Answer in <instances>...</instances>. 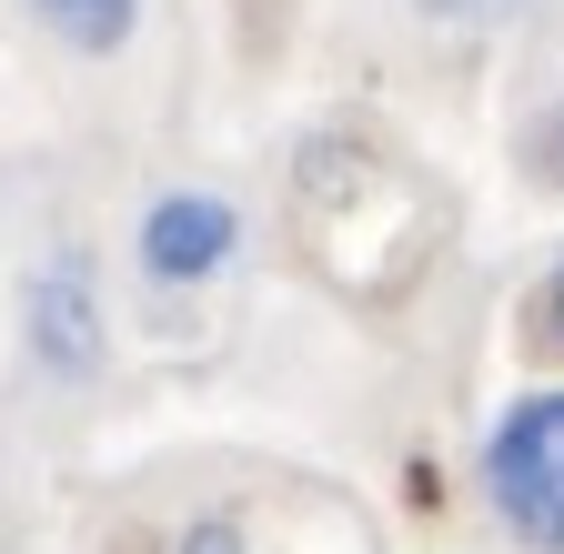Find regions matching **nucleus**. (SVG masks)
Here are the masks:
<instances>
[{
  "label": "nucleus",
  "instance_id": "nucleus-1",
  "mask_svg": "<svg viewBox=\"0 0 564 554\" xmlns=\"http://www.w3.org/2000/svg\"><path fill=\"white\" fill-rule=\"evenodd\" d=\"M484 504L505 514L514 544L564 554V393L505 403V424L484 434Z\"/></svg>",
  "mask_w": 564,
  "mask_h": 554
},
{
  "label": "nucleus",
  "instance_id": "nucleus-2",
  "mask_svg": "<svg viewBox=\"0 0 564 554\" xmlns=\"http://www.w3.org/2000/svg\"><path fill=\"white\" fill-rule=\"evenodd\" d=\"M21 333H31V363L61 383H91L101 373V293H91V262L82 252H51L21 293Z\"/></svg>",
  "mask_w": 564,
  "mask_h": 554
},
{
  "label": "nucleus",
  "instance_id": "nucleus-3",
  "mask_svg": "<svg viewBox=\"0 0 564 554\" xmlns=\"http://www.w3.org/2000/svg\"><path fill=\"white\" fill-rule=\"evenodd\" d=\"M232 242H242V213L223 192H162L141 213V272L152 283H212L232 262Z\"/></svg>",
  "mask_w": 564,
  "mask_h": 554
},
{
  "label": "nucleus",
  "instance_id": "nucleus-4",
  "mask_svg": "<svg viewBox=\"0 0 564 554\" xmlns=\"http://www.w3.org/2000/svg\"><path fill=\"white\" fill-rule=\"evenodd\" d=\"M41 21L70 41V51H91V61H111L131 31H141V0H41Z\"/></svg>",
  "mask_w": 564,
  "mask_h": 554
},
{
  "label": "nucleus",
  "instance_id": "nucleus-5",
  "mask_svg": "<svg viewBox=\"0 0 564 554\" xmlns=\"http://www.w3.org/2000/svg\"><path fill=\"white\" fill-rule=\"evenodd\" d=\"M524 152H534V172L564 192V111H544V121H534V142H524Z\"/></svg>",
  "mask_w": 564,
  "mask_h": 554
},
{
  "label": "nucleus",
  "instance_id": "nucleus-6",
  "mask_svg": "<svg viewBox=\"0 0 564 554\" xmlns=\"http://www.w3.org/2000/svg\"><path fill=\"white\" fill-rule=\"evenodd\" d=\"M182 554H242V534L212 514V524H192V534H182Z\"/></svg>",
  "mask_w": 564,
  "mask_h": 554
},
{
  "label": "nucleus",
  "instance_id": "nucleus-7",
  "mask_svg": "<svg viewBox=\"0 0 564 554\" xmlns=\"http://www.w3.org/2000/svg\"><path fill=\"white\" fill-rule=\"evenodd\" d=\"M534 323H544V333H554V343H564V262H554V272H544V293H534Z\"/></svg>",
  "mask_w": 564,
  "mask_h": 554
},
{
  "label": "nucleus",
  "instance_id": "nucleus-8",
  "mask_svg": "<svg viewBox=\"0 0 564 554\" xmlns=\"http://www.w3.org/2000/svg\"><path fill=\"white\" fill-rule=\"evenodd\" d=\"M413 11H434V21H484V11H505V0H413Z\"/></svg>",
  "mask_w": 564,
  "mask_h": 554
}]
</instances>
